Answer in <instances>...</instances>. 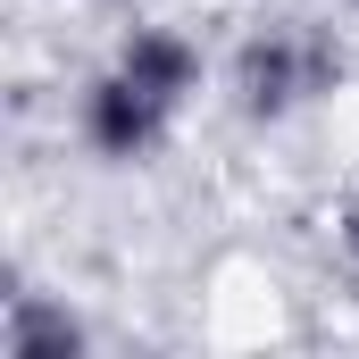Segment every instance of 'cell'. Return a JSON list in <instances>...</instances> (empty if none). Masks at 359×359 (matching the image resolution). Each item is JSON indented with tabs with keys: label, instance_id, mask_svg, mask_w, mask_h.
Returning a JSON list of instances; mask_svg holds the SVG:
<instances>
[{
	"label": "cell",
	"instance_id": "6da1fadb",
	"mask_svg": "<svg viewBox=\"0 0 359 359\" xmlns=\"http://www.w3.org/2000/svg\"><path fill=\"white\" fill-rule=\"evenodd\" d=\"M326 84H334V50H326L318 34L268 25V34H251V42L234 50V100H243L251 117H284V109L318 100Z\"/></svg>",
	"mask_w": 359,
	"mask_h": 359
},
{
	"label": "cell",
	"instance_id": "7a4b0ae2",
	"mask_svg": "<svg viewBox=\"0 0 359 359\" xmlns=\"http://www.w3.org/2000/svg\"><path fill=\"white\" fill-rule=\"evenodd\" d=\"M176 134V109L159 100V92H142L134 76H117V67H100L84 84V142L100 159H117V168H134V159H151L159 142Z\"/></svg>",
	"mask_w": 359,
	"mask_h": 359
},
{
	"label": "cell",
	"instance_id": "3957f363",
	"mask_svg": "<svg viewBox=\"0 0 359 359\" xmlns=\"http://www.w3.org/2000/svg\"><path fill=\"white\" fill-rule=\"evenodd\" d=\"M117 76H134L142 92H159L168 109H184L192 92H201V42L184 34V25H134L126 42H117V59H109Z\"/></svg>",
	"mask_w": 359,
	"mask_h": 359
},
{
	"label": "cell",
	"instance_id": "277c9868",
	"mask_svg": "<svg viewBox=\"0 0 359 359\" xmlns=\"http://www.w3.org/2000/svg\"><path fill=\"white\" fill-rule=\"evenodd\" d=\"M0 343H8V359H76V351H84V326H76L67 309H50V301L17 292V301H8V326H0Z\"/></svg>",
	"mask_w": 359,
	"mask_h": 359
},
{
	"label": "cell",
	"instance_id": "5b68a950",
	"mask_svg": "<svg viewBox=\"0 0 359 359\" xmlns=\"http://www.w3.org/2000/svg\"><path fill=\"white\" fill-rule=\"evenodd\" d=\"M334 243L351 251V268H359V201H351V209H343V217H334Z\"/></svg>",
	"mask_w": 359,
	"mask_h": 359
},
{
	"label": "cell",
	"instance_id": "8992f818",
	"mask_svg": "<svg viewBox=\"0 0 359 359\" xmlns=\"http://www.w3.org/2000/svg\"><path fill=\"white\" fill-rule=\"evenodd\" d=\"M351 8H359V0H351Z\"/></svg>",
	"mask_w": 359,
	"mask_h": 359
}]
</instances>
